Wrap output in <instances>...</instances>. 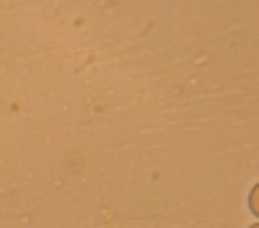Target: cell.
<instances>
[{
    "label": "cell",
    "mask_w": 259,
    "mask_h": 228,
    "mask_svg": "<svg viewBox=\"0 0 259 228\" xmlns=\"http://www.w3.org/2000/svg\"><path fill=\"white\" fill-rule=\"evenodd\" d=\"M249 210L259 218V181L251 187V192H249Z\"/></svg>",
    "instance_id": "1"
},
{
    "label": "cell",
    "mask_w": 259,
    "mask_h": 228,
    "mask_svg": "<svg viewBox=\"0 0 259 228\" xmlns=\"http://www.w3.org/2000/svg\"><path fill=\"white\" fill-rule=\"evenodd\" d=\"M249 228H259V223H251V225H249Z\"/></svg>",
    "instance_id": "2"
}]
</instances>
